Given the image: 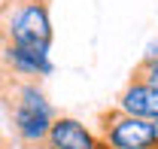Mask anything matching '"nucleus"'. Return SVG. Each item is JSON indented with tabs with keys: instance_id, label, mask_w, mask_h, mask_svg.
<instances>
[{
	"instance_id": "nucleus-1",
	"label": "nucleus",
	"mask_w": 158,
	"mask_h": 149,
	"mask_svg": "<svg viewBox=\"0 0 158 149\" xmlns=\"http://www.w3.org/2000/svg\"><path fill=\"white\" fill-rule=\"evenodd\" d=\"M52 37L49 0H0V43L49 49Z\"/></svg>"
},
{
	"instance_id": "nucleus-2",
	"label": "nucleus",
	"mask_w": 158,
	"mask_h": 149,
	"mask_svg": "<svg viewBox=\"0 0 158 149\" xmlns=\"http://www.w3.org/2000/svg\"><path fill=\"white\" fill-rule=\"evenodd\" d=\"M94 134L110 149H155V122L131 116L116 104L98 113Z\"/></svg>"
},
{
	"instance_id": "nucleus-3",
	"label": "nucleus",
	"mask_w": 158,
	"mask_h": 149,
	"mask_svg": "<svg viewBox=\"0 0 158 149\" xmlns=\"http://www.w3.org/2000/svg\"><path fill=\"white\" fill-rule=\"evenodd\" d=\"M37 149H103L100 137L73 116H55L49 137Z\"/></svg>"
},
{
	"instance_id": "nucleus-4",
	"label": "nucleus",
	"mask_w": 158,
	"mask_h": 149,
	"mask_svg": "<svg viewBox=\"0 0 158 149\" xmlns=\"http://www.w3.org/2000/svg\"><path fill=\"white\" fill-rule=\"evenodd\" d=\"M0 70H9V73L19 76H52V58L49 49H27V46H12V43H0Z\"/></svg>"
},
{
	"instance_id": "nucleus-5",
	"label": "nucleus",
	"mask_w": 158,
	"mask_h": 149,
	"mask_svg": "<svg viewBox=\"0 0 158 149\" xmlns=\"http://www.w3.org/2000/svg\"><path fill=\"white\" fill-rule=\"evenodd\" d=\"M116 107L131 116L158 122V88H152L149 82H143L137 76H128L125 88L116 94Z\"/></svg>"
},
{
	"instance_id": "nucleus-6",
	"label": "nucleus",
	"mask_w": 158,
	"mask_h": 149,
	"mask_svg": "<svg viewBox=\"0 0 158 149\" xmlns=\"http://www.w3.org/2000/svg\"><path fill=\"white\" fill-rule=\"evenodd\" d=\"M131 76H137L143 82H149L152 88H158V61H146V58H140V64L131 70Z\"/></svg>"
},
{
	"instance_id": "nucleus-7",
	"label": "nucleus",
	"mask_w": 158,
	"mask_h": 149,
	"mask_svg": "<svg viewBox=\"0 0 158 149\" xmlns=\"http://www.w3.org/2000/svg\"><path fill=\"white\" fill-rule=\"evenodd\" d=\"M0 149H12V140H9V134L0 128Z\"/></svg>"
},
{
	"instance_id": "nucleus-8",
	"label": "nucleus",
	"mask_w": 158,
	"mask_h": 149,
	"mask_svg": "<svg viewBox=\"0 0 158 149\" xmlns=\"http://www.w3.org/2000/svg\"><path fill=\"white\" fill-rule=\"evenodd\" d=\"M155 149H158V122H155Z\"/></svg>"
}]
</instances>
